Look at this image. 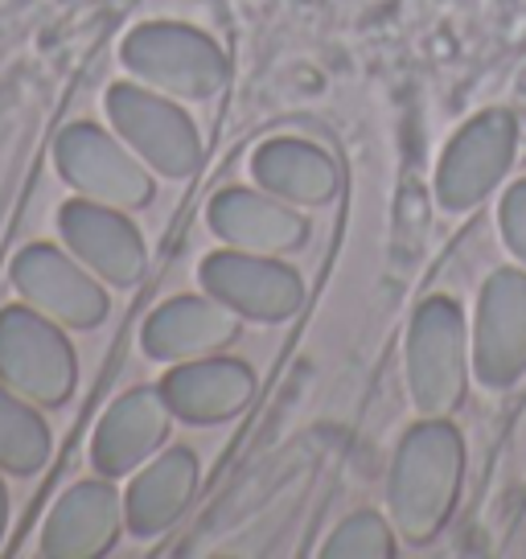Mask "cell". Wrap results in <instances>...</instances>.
Segmentation results:
<instances>
[{
  "label": "cell",
  "mask_w": 526,
  "mask_h": 559,
  "mask_svg": "<svg viewBox=\"0 0 526 559\" xmlns=\"http://www.w3.org/2000/svg\"><path fill=\"white\" fill-rule=\"evenodd\" d=\"M474 370L486 386H510L526 374V272L498 267L477 300Z\"/></svg>",
  "instance_id": "30bf717a"
},
{
  "label": "cell",
  "mask_w": 526,
  "mask_h": 559,
  "mask_svg": "<svg viewBox=\"0 0 526 559\" xmlns=\"http://www.w3.org/2000/svg\"><path fill=\"white\" fill-rule=\"evenodd\" d=\"M160 395L169 412L190 424H218V419L239 416L251 395H255V370L239 358H190L165 374Z\"/></svg>",
  "instance_id": "5bb4252c"
},
{
  "label": "cell",
  "mask_w": 526,
  "mask_h": 559,
  "mask_svg": "<svg viewBox=\"0 0 526 559\" xmlns=\"http://www.w3.org/2000/svg\"><path fill=\"white\" fill-rule=\"evenodd\" d=\"M0 383L17 395L58 407L74 391V349L67 333L41 309H0Z\"/></svg>",
  "instance_id": "277c9868"
},
{
  "label": "cell",
  "mask_w": 526,
  "mask_h": 559,
  "mask_svg": "<svg viewBox=\"0 0 526 559\" xmlns=\"http://www.w3.org/2000/svg\"><path fill=\"white\" fill-rule=\"evenodd\" d=\"M251 174L267 193L297 206H321L337 193L334 157L313 140H267L251 157Z\"/></svg>",
  "instance_id": "ac0fdd59"
},
{
  "label": "cell",
  "mask_w": 526,
  "mask_h": 559,
  "mask_svg": "<svg viewBox=\"0 0 526 559\" xmlns=\"http://www.w3.org/2000/svg\"><path fill=\"white\" fill-rule=\"evenodd\" d=\"M53 160H58V174L83 198L120 210L144 206L153 198V177L141 157L95 123H71L53 144Z\"/></svg>",
  "instance_id": "8992f818"
},
{
  "label": "cell",
  "mask_w": 526,
  "mask_h": 559,
  "mask_svg": "<svg viewBox=\"0 0 526 559\" xmlns=\"http://www.w3.org/2000/svg\"><path fill=\"white\" fill-rule=\"evenodd\" d=\"M198 276H202L206 297L223 300L247 321H284L304 300V284L297 272L263 251H243V247L211 251L198 267Z\"/></svg>",
  "instance_id": "52a82bcc"
},
{
  "label": "cell",
  "mask_w": 526,
  "mask_h": 559,
  "mask_svg": "<svg viewBox=\"0 0 526 559\" xmlns=\"http://www.w3.org/2000/svg\"><path fill=\"white\" fill-rule=\"evenodd\" d=\"M206 223L227 247H243V251H263V255H276V251H292L304 243L309 223L304 214L284 206V198L276 193H255L243 186H230V190L214 193L211 210H206Z\"/></svg>",
  "instance_id": "9a60e30c"
},
{
  "label": "cell",
  "mask_w": 526,
  "mask_h": 559,
  "mask_svg": "<svg viewBox=\"0 0 526 559\" xmlns=\"http://www.w3.org/2000/svg\"><path fill=\"white\" fill-rule=\"evenodd\" d=\"M123 67L148 87H160L186 99H206L227 79V58L193 25L148 21L123 37Z\"/></svg>",
  "instance_id": "3957f363"
},
{
  "label": "cell",
  "mask_w": 526,
  "mask_h": 559,
  "mask_svg": "<svg viewBox=\"0 0 526 559\" xmlns=\"http://www.w3.org/2000/svg\"><path fill=\"white\" fill-rule=\"evenodd\" d=\"M465 473L461 432L444 416H428L407 428V437L391 461V519L399 535L411 543H428L449 523Z\"/></svg>",
  "instance_id": "6da1fadb"
},
{
  "label": "cell",
  "mask_w": 526,
  "mask_h": 559,
  "mask_svg": "<svg viewBox=\"0 0 526 559\" xmlns=\"http://www.w3.org/2000/svg\"><path fill=\"white\" fill-rule=\"evenodd\" d=\"M107 116L116 123V136L148 169L165 177H190L202 165V140L193 120L153 87H141V83L107 87Z\"/></svg>",
  "instance_id": "5b68a950"
},
{
  "label": "cell",
  "mask_w": 526,
  "mask_h": 559,
  "mask_svg": "<svg viewBox=\"0 0 526 559\" xmlns=\"http://www.w3.org/2000/svg\"><path fill=\"white\" fill-rule=\"evenodd\" d=\"M50 461V428L37 407L9 383H0V469L29 477Z\"/></svg>",
  "instance_id": "d6986e66"
},
{
  "label": "cell",
  "mask_w": 526,
  "mask_h": 559,
  "mask_svg": "<svg viewBox=\"0 0 526 559\" xmlns=\"http://www.w3.org/2000/svg\"><path fill=\"white\" fill-rule=\"evenodd\" d=\"M169 416L174 412L160 395V386H136L120 395L95 428V444H91L95 469L104 477H123V473L141 469L169 432Z\"/></svg>",
  "instance_id": "7c38bea8"
},
{
  "label": "cell",
  "mask_w": 526,
  "mask_h": 559,
  "mask_svg": "<svg viewBox=\"0 0 526 559\" xmlns=\"http://www.w3.org/2000/svg\"><path fill=\"white\" fill-rule=\"evenodd\" d=\"M325 556L330 559H391L395 556L391 526H386L379 514H370V510L350 514V519L330 535Z\"/></svg>",
  "instance_id": "ffe728a7"
},
{
  "label": "cell",
  "mask_w": 526,
  "mask_h": 559,
  "mask_svg": "<svg viewBox=\"0 0 526 559\" xmlns=\"http://www.w3.org/2000/svg\"><path fill=\"white\" fill-rule=\"evenodd\" d=\"M518 148V123L510 111H481L469 120L437 165V198L444 210H469L506 177Z\"/></svg>",
  "instance_id": "ba28073f"
},
{
  "label": "cell",
  "mask_w": 526,
  "mask_h": 559,
  "mask_svg": "<svg viewBox=\"0 0 526 559\" xmlns=\"http://www.w3.org/2000/svg\"><path fill=\"white\" fill-rule=\"evenodd\" d=\"M120 493L104 477L79 481L58 502L41 526V551L53 559H95L120 539Z\"/></svg>",
  "instance_id": "4fadbf2b"
},
{
  "label": "cell",
  "mask_w": 526,
  "mask_h": 559,
  "mask_svg": "<svg viewBox=\"0 0 526 559\" xmlns=\"http://www.w3.org/2000/svg\"><path fill=\"white\" fill-rule=\"evenodd\" d=\"M407 386L423 416H449L469 386V325L453 297L423 300L407 330Z\"/></svg>",
  "instance_id": "7a4b0ae2"
},
{
  "label": "cell",
  "mask_w": 526,
  "mask_h": 559,
  "mask_svg": "<svg viewBox=\"0 0 526 559\" xmlns=\"http://www.w3.org/2000/svg\"><path fill=\"white\" fill-rule=\"evenodd\" d=\"M13 284L34 309L74 330H95L107 317V293L95 272L79 255L71 260L53 243L25 247L13 263Z\"/></svg>",
  "instance_id": "9c48e42d"
},
{
  "label": "cell",
  "mask_w": 526,
  "mask_h": 559,
  "mask_svg": "<svg viewBox=\"0 0 526 559\" xmlns=\"http://www.w3.org/2000/svg\"><path fill=\"white\" fill-rule=\"evenodd\" d=\"M498 227H502V239H506L510 251L526 263V181H514V186L502 193Z\"/></svg>",
  "instance_id": "44dd1931"
},
{
  "label": "cell",
  "mask_w": 526,
  "mask_h": 559,
  "mask_svg": "<svg viewBox=\"0 0 526 559\" xmlns=\"http://www.w3.org/2000/svg\"><path fill=\"white\" fill-rule=\"evenodd\" d=\"M239 313L214 297H174L144 321V354L157 362H190L235 342Z\"/></svg>",
  "instance_id": "2e32d148"
},
{
  "label": "cell",
  "mask_w": 526,
  "mask_h": 559,
  "mask_svg": "<svg viewBox=\"0 0 526 559\" xmlns=\"http://www.w3.org/2000/svg\"><path fill=\"white\" fill-rule=\"evenodd\" d=\"M58 227H62V239L71 247V255H79L107 284L132 288L144 276V239L136 223L120 206L79 198V202L62 206Z\"/></svg>",
  "instance_id": "8fae6325"
},
{
  "label": "cell",
  "mask_w": 526,
  "mask_h": 559,
  "mask_svg": "<svg viewBox=\"0 0 526 559\" xmlns=\"http://www.w3.org/2000/svg\"><path fill=\"white\" fill-rule=\"evenodd\" d=\"M4 523H9V498H4V486H0V539H4Z\"/></svg>",
  "instance_id": "7402d4cb"
},
{
  "label": "cell",
  "mask_w": 526,
  "mask_h": 559,
  "mask_svg": "<svg viewBox=\"0 0 526 559\" xmlns=\"http://www.w3.org/2000/svg\"><path fill=\"white\" fill-rule=\"evenodd\" d=\"M198 493V456L177 444V449H165L160 456H153L123 493V514H128V526L132 535L141 539H153L160 531L186 514V507Z\"/></svg>",
  "instance_id": "e0dca14e"
}]
</instances>
